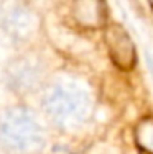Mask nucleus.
<instances>
[{"label": "nucleus", "instance_id": "f257e3e1", "mask_svg": "<svg viewBox=\"0 0 153 154\" xmlns=\"http://www.w3.org/2000/svg\"><path fill=\"white\" fill-rule=\"evenodd\" d=\"M43 108L56 126L63 130H78L92 113V94L86 84L76 77H58L46 85Z\"/></svg>", "mask_w": 153, "mask_h": 154}, {"label": "nucleus", "instance_id": "f03ea898", "mask_svg": "<svg viewBox=\"0 0 153 154\" xmlns=\"http://www.w3.org/2000/svg\"><path fill=\"white\" fill-rule=\"evenodd\" d=\"M0 144L10 154H40L46 146V130L35 110L15 105L0 113Z\"/></svg>", "mask_w": 153, "mask_h": 154}, {"label": "nucleus", "instance_id": "7ed1b4c3", "mask_svg": "<svg viewBox=\"0 0 153 154\" xmlns=\"http://www.w3.org/2000/svg\"><path fill=\"white\" fill-rule=\"evenodd\" d=\"M45 79V67L38 57L20 56L13 62H10L7 69V82L10 89L18 94H30L41 85Z\"/></svg>", "mask_w": 153, "mask_h": 154}, {"label": "nucleus", "instance_id": "20e7f679", "mask_svg": "<svg viewBox=\"0 0 153 154\" xmlns=\"http://www.w3.org/2000/svg\"><path fill=\"white\" fill-rule=\"evenodd\" d=\"M105 41H107L109 54H110L112 61L115 62V66H119L120 69H125V71L133 67L137 53L132 38L125 31V28H122L117 23H112L105 33Z\"/></svg>", "mask_w": 153, "mask_h": 154}, {"label": "nucleus", "instance_id": "39448f33", "mask_svg": "<svg viewBox=\"0 0 153 154\" xmlns=\"http://www.w3.org/2000/svg\"><path fill=\"white\" fill-rule=\"evenodd\" d=\"M2 23L5 31L15 39H27L36 26L35 15L23 3L12 2L2 13Z\"/></svg>", "mask_w": 153, "mask_h": 154}, {"label": "nucleus", "instance_id": "423d86ee", "mask_svg": "<svg viewBox=\"0 0 153 154\" xmlns=\"http://www.w3.org/2000/svg\"><path fill=\"white\" fill-rule=\"evenodd\" d=\"M72 13L84 26H99L105 20V5L102 0H76Z\"/></svg>", "mask_w": 153, "mask_h": 154}, {"label": "nucleus", "instance_id": "0eeeda50", "mask_svg": "<svg viewBox=\"0 0 153 154\" xmlns=\"http://www.w3.org/2000/svg\"><path fill=\"white\" fill-rule=\"evenodd\" d=\"M137 144L147 154H153V118H145L138 123L135 131Z\"/></svg>", "mask_w": 153, "mask_h": 154}, {"label": "nucleus", "instance_id": "6e6552de", "mask_svg": "<svg viewBox=\"0 0 153 154\" xmlns=\"http://www.w3.org/2000/svg\"><path fill=\"white\" fill-rule=\"evenodd\" d=\"M145 57H147V64H148V71H150V74L153 75V56L150 53H145Z\"/></svg>", "mask_w": 153, "mask_h": 154}]
</instances>
